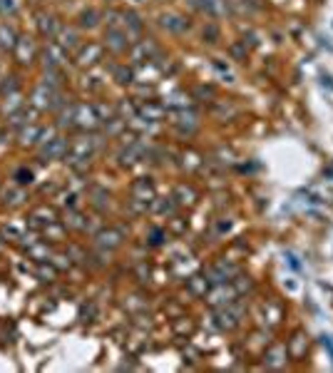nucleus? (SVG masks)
<instances>
[{
  "mask_svg": "<svg viewBox=\"0 0 333 373\" xmlns=\"http://www.w3.org/2000/svg\"><path fill=\"white\" fill-rule=\"evenodd\" d=\"M13 30H10V28H5V25H0V45H3V48H13V45H15V40H13Z\"/></svg>",
  "mask_w": 333,
  "mask_h": 373,
  "instance_id": "f257e3e1",
  "label": "nucleus"
},
{
  "mask_svg": "<svg viewBox=\"0 0 333 373\" xmlns=\"http://www.w3.org/2000/svg\"><path fill=\"white\" fill-rule=\"evenodd\" d=\"M60 57H62V53L57 50L55 45H50V50H45V60H50V65H60L62 62Z\"/></svg>",
  "mask_w": 333,
  "mask_h": 373,
  "instance_id": "f03ea898",
  "label": "nucleus"
},
{
  "mask_svg": "<svg viewBox=\"0 0 333 373\" xmlns=\"http://www.w3.org/2000/svg\"><path fill=\"white\" fill-rule=\"evenodd\" d=\"M0 10H15V3L13 0H0Z\"/></svg>",
  "mask_w": 333,
  "mask_h": 373,
  "instance_id": "7ed1b4c3",
  "label": "nucleus"
}]
</instances>
